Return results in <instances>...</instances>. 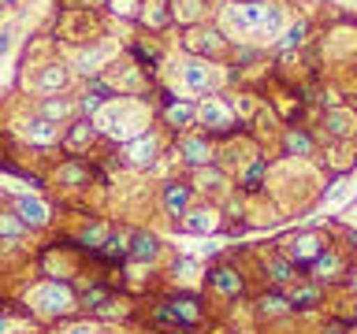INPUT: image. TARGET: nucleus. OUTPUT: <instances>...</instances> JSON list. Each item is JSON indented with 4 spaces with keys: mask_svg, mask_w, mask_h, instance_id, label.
<instances>
[{
    "mask_svg": "<svg viewBox=\"0 0 357 334\" xmlns=\"http://www.w3.org/2000/svg\"><path fill=\"white\" fill-rule=\"evenodd\" d=\"M227 22L242 33H279V8L268 4H231L227 8Z\"/></svg>",
    "mask_w": 357,
    "mask_h": 334,
    "instance_id": "obj_1",
    "label": "nucleus"
},
{
    "mask_svg": "<svg viewBox=\"0 0 357 334\" xmlns=\"http://www.w3.org/2000/svg\"><path fill=\"white\" fill-rule=\"evenodd\" d=\"M93 127H100L105 134L123 138V141L142 138V116H138V108H130V104H108L105 111H97Z\"/></svg>",
    "mask_w": 357,
    "mask_h": 334,
    "instance_id": "obj_2",
    "label": "nucleus"
},
{
    "mask_svg": "<svg viewBox=\"0 0 357 334\" xmlns=\"http://www.w3.org/2000/svg\"><path fill=\"white\" fill-rule=\"evenodd\" d=\"M33 305H38L45 316H63V312L75 308V294L60 283H45L33 289Z\"/></svg>",
    "mask_w": 357,
    "mask_h": 334,
    "instance_id": "obj_3",
    "label": "nucleus"
},
{
    "mask_svg": "<svg viewBox=\"0 0 357 334\" xmlns=\"http://www.w3.org/2000/svg\"><path fill=\"white\" fill-rule=\"evenodd\" d=\"M324 249H320V238L312 230H305V234H294V238H290V245H287V260L294 264V267H301V264H312L320 256Z\"/></svg>",
    "mask_w": 357,
    "mask_h": 334,
    "instance_id": "obj_4",
    "label": "nucleus"
},
{
    "mask_svg": "<svg viewBox=\"0 0 357 334\" xmlns=\"http://www.w3.org/2000/svg\"><path fill=\"white\" fill-rule=\"evenodd\" d=\"M15 216L22 227H45L49 223V205L38 197H15Z\"/></svg>",
    "mask_w": 357,
    "mask_h": 334,
    "instance_id": "obj_5",
    "label": "nucleus"
},
{
    "mask_svg": "<svg viewBox=\"0 0 357 334\" xmlns=\"http://www.w3.org/2000/svg\"><path fill=\"white\" fill-rule=\"evenodd\" d=\"M309 275H312V283H317V286L335 283V278L342 275V256H339V253H331V249H328V253H320L317 260L309 264Z\"/></svg>",
    "mask_w": 357,
    "mask_h": 334,
    "instance_id": "obj_6",
    "label": "nucleus"
},
{
    "mask_svg": "<svg viewBox=\"0 0 357 334\" xmlns=\"http://www.w3.org/2000/svg\"><path fill=\"white\" fill-rule=\"evenodd\" d=\"M183 230L190 234H212L220 230V212L216 208H190L183 216Z\"/></svg>",
    "mask_w": 357,
    "mask_h": 334,
    "instance_id": "obj_7",
    "label": "nucleus"
},
{
    "mask_svg": "<svg viewBox=\"0 0 357 334\" xmlns=\"http://www.w3.org/2000/svg\"><path fill=\"white\" fill-rule=\"evenodd\" d=\"M197 119L205 122L208 130H231L234 127V122H231V108L220 104V100H205V104L197 108Z\"/></svg>",
    "mask_w": 357,
    "mask_h": 334,
    "instance_id": "obj_8",
    "label": "nucleus"
},
{
    "mask_svg": "<svg viewBox=\"0 0 357 334\" xmlns=\"http://www.w3.org/2000/svg\"><path fill=\"white\" fill-rule=\"evenodd\" d=\"M190 197H194V189L186 182H167L164 186V208L167 216H186L190 212Z\"/></svg>",
    "mask_w": 357,
    "mask_h": 334,
    "instance_id": "obj_9",
    "label": "nucleus"
},
{
    "mask_svg": "<svg viewBox=\"0 0 357 334\" xmlns=\"http://www.w3.org/2000/svg\"><path fill=\"white\" fill-rule=\"evenodd\" d=\"M178 156L190 167H205L212 160V145H208V138H183L178 141Z\"/></svg>",
    "mask_w": 357,
    "mask_h": 334,
    "instance_id": "obj_10",
    "label": "nucleus"
},
{
    "mask_svg": "<svg viewBox=\"0 0 357 334\" xmlns=\"http://www.w3.org/2000/svg\"><path fill=\"white\" fill-rule=\"evenodd\" d=\"M167 316H172L178 327H194V323L201 319V305L194 297H175V301H167Z\"/></svg>",
    "mask_w": 357,
    "mask_h": 334,
    "instance_id": "obj_11",
    "label": "nucleus"
},
{
    "mask_svg": "<svg viewBox=\"0 0 357 334\" xmlns=\"http://www.w3.org/2000/svg\"><path fill=\"white\" fill-rule=\"evenodd\" d=\"M183 82L194 89V93H205V89L212 86V67H208V60H186V63H183Z\"/></svg>",
    "mask_w": 357,
    "mask_h": 334,
    "instance_id": "obj_12",
    "label": "nucleus"
},
{
    "mask_svg": "<svg viewBox=\"0 0 357 334\" xmlns=\"http://www.w3.org/2000/svg\"><path fill=\"white\" fill-rule=\"evenodd\" d=\"M208 283L220 289V294H227V297H238L242 289H245V283H242V275L234 271V267H212L208 271Z\"/></svg>",
    "mask_w": 357,
    "mask_h": 334,
    "instance_id": "obj_13",
    "label": "nucleus"
},
{
    "mask_svg": "<svg viewBox=\"0 0 357 334\" xmlns=\"http://www.w3.org/2000/svg\"><path fill=\"white\" fill-rule=\"evenodd\" d=\"M287 297H290V308L294 312H309L320 305V286L317 283H294Z\"/></svg>",
    "mask_w": 357,
    "mask_h": 334,
    "instance_id": "obj_14",
    "label": "nucleus"
},
{
    "mask_svg": "<svg viewBox=\"0 0 357 334\" xmlns=\"http://www.w3.org/2000/svg\"><path fill=\"white\" fill-rule=\"evenodd\" d=\"M130 256L138 264H153L156 256H160V238H156V234H134L130 238Z\"/></svg>",
    "mask_w": 357,
    "mask_h": 334,
    "instance_id": "obj_15",
    "label": "nucleus"
},
{
    "mask_svg": "<svg viewBox=\"0 0 357 334\" xmlns=\"http://www.w3.org/2000/svg\"><path fill=\"white\" fill-rule=\"evenodd\" d=\"M127 160H130V164H138V167L153 164V160H156V138H149V134H142V138L127 141Z\"/></svg>",
    "mask_w": 357,
    "mask_h": 334,
    "instance_id": "obj_16",
    "label": "nucleus"
},
{
    "mask_svg": "<svg viewBox=\"0 0 357 334\" xmlns=\"http://www.w3.org/2000/svg\"><path fill=\"white\" fill-rule=\"evenodd\" d=\"M324 130H328L331 138H350L354 134V116L346 108H331L328 116H324Z\"/></svg>",
    "mask_w": 357,
    "mask_h": 334,
    "instance_id": "obj_17",
    "label": "nucleus"
},
{
    "mask_svg": "<svg viewBox=\"0 0 357 334\" xmlns=\"http://www.w3.org/2000/svg\"><path fill=\"white\" fill-rule=\"evenodd\" d=\"M257 308H261V316H287V312H294L290 308V297L283 294V289H268V294H261V301H257Z\"/></svg>",
    "mask_w": 357,
    "mask_h": 334,
    "instance_id": "obj_18",
    "label": "nucleus"
},
{
    "mask_svg": "<svg viewBox=\"0 0 357 334\" xmlns=\"http://www.w3.org/2000/svg\"><path fill=\"white\" fill-rule=\"evenodd\" d=\"M268 278H272L275 286H290V283H298V267L287 260V256H272V260H268Z\"/></svg>",
    "mask_w": 357,
    "mask_h": 334,
    "instance_id": "obj_19",
    "label": "nucleus"
},
{
    "mask_svg": "<svg viewBox=\"0 0 357 334\" xmlns=\"http://www.w3.org/2000/svg\"><path fill=\"white\" fill-rule=\"evenodd\" d=\"M22 134H26L33 145H52L56 138H60V130H56V122H52V119H30Z\"/></svg>",
    "mask_w": 357,
    "mask_h": 334,
    "instance_id": "obj_20",
    "label": "nucleus"
},
{
    "mask_svg": "<svg viewBox=\"0 0 357 334\" xmlns=\"http://www.w3.org/2000/svg\"><path fill=\"white\" fill-rule=\"evenodd\" d=\"M63 86H67V71L60 63H49L38 74V89H45V93H56V89H63Z\"/></svg>",
    "mask_w": 357,
    "mask_h": 334,
    "instance_id": "obj_21",
    "label": "nucleus"
},
{
    "mask_svg": "<svg viewBox=\"0 0 357 334\" xmlns=\"http://www.w3.org/2000/svg\"><path fill=\"white\" fill-rule=\"evenodd\" d=\"M97 256L116 264V260H123V256H130V241L127 238H105V245L97 249Z\"/></svg>",
    "mask_w": 357,
    "mask_h": 334,
    "instance_id": "obj_22",
    "label": "nucleus"
},
{
    "mask_svg": "<svg viewBox=\"0 0 357 334\" xmlns=\"http://www.w3.org/2000/svg\"><path fill=\"white\" fill-rule=\"evenodd\" d=\"M283 145H287L290 156H309V152H312V138H309L305 130H287Z\"/></svg>",
    "mask_w": 357,
    "mask_h": 334,
    "instance_id": "obj_23",
    "label": "nucleus"
},
{
    "mask_svg": "<svg viewBox=\"0 0 357 334\" xmlns=\"http://www.w3.org/2000/svg\"><path fill=\"white\" fill-rule=\"evenodd\" d=\"M194 119H197V108H194V104H175V100L167 104V122H172L175 130H178V127H190Z\"/></svg>",
    "mask_w": 357,
    "mask_h": 334,
    "instance_id": "obj_24",
    "label": "nucleus"
},
{
    "mask_svg": "<svg viewBox=\"0 0 357 334\" xmlns=\"http://www.w3.org/2000/svg\"><path fill=\"white\" fill-rule=\"evenodd\" d=\"M186 45H190V49H197V52H216V49H223V38L216 30H205V33H194Z\"/></svg>",
    "mask_w": 357,
    "mask_h": 334,
    "instance_id": "obj_25",
    "label": "nucleus"
},
{
    "mask_svg": "<svg viewBox=\"0 0 357 334\" xmlns=\"http://www.w3.org/2000/svg\"><path fill=\"white\" fill-rule=\"evenodd\" d=\"M268 175V160H257L250 171H245V178H242V189L245 193H257V189H261V178Z\"/></svg>",
    "mask_w": 357,
    "mask_h": 334,
    "instance_id": "obj_26",
    "label": "nucleus"
},
{
    "mask_svg": "<svg viewBox=\"0 0 357 334\" xmlns=\"http://www.w3.org/2000/svg\"><path fill=\"white\" fill-rule=\"evenodd\" d=\"M67 111H71V104H67L63 97H60V100L49 97V100H45V108H41V119H63Z\"/></svg>",
    "mask_w": 357,
    "mask_h": 334,
    "instance_id": "obj_27",
    "label": "nucleus"
},
{
    "mask_svg": "<svg viewBox=\"0 0 357 334\" xmlns=\"http://www.w3.org/2000/svg\"><path fill=\"white\" fill-rule=\"evenodd\" d=\"M305 33H309L305 22H294V26H290V30L283 33V41H279V45H283V49H298V45L305 41Z\"/></svg>",
    "mask_w": 357,
    "mask_h": 334,
    "instance_id": "obj_28",
    "label": "nucleus"
},
{
    "mask_svg": "<svg viewBox=\"0 0 357 334\" xmlns=\"http://www.w3.org/2000/svg\"><path fill=\"white\" fill-rule=\"evenodd\" d=\"M100 60H105V49H86L82 56H78V67H82L86 74H93Z\"/></svg>",
    "mask_w": 357,
    "mask_h": 334,
    "instance_id": "obj_29",
    "label": "nucleus"
},
{
    "mask_svg": "<svg viewBox=\"0 0 357 334\" xmlns=\"http://www.w3.org/2000/svg\"><path fill=\"white\" fill-rule=\"evenodd\" d=\"M89 134H93V127H89V122H78V127L71 130V138H67V145H71V149H82V145L89 141Z\"/></svg>",
    "mask_w": 357,
    "mask_h": 334,
    "instance_id": "obj_30",
    "label": "nucleus"
},
{
    "mask_svg": "<svg viewBox=\"0 0 357 334\" xmlns=\"http://www.w3.org/2000/svg\"><path fill=\"white\" fill-rule=\"evenodd\" d=\"M82 245H86V249H100V245H105V227H89L86 234H82Z\"/></svg>",
    "mask_w": 357,
    "mask_h": 334,
    "instance_id": "obj_31",
    "label": "nucleus"
},
{
    "mask_svg": "<svg viewBox=\"0 0 357 334\" xmlns=\"http://www.w3.org/2000/svg\"><path fill=\"white\" fill-rule=\"evenodd\" d=\"M0 234H8V238H19V234H22V223L0 212Z\"/></svg>",
    "mask_w": 357,
    "mask_h": 334,
    "instance_id": "obj_32",
    "label": "nucleus"
},
{
    "mask_svg": "<svg viewBox=\"0 0 357 334\" xmlns=\"http://www.w3.org/2000/svg\"><path fill=\"white\" fill-rule=\"evenodd\" d=\"M60 182H71V186H78V182H86V171H82V167H63V171H60Z\"/></svg>",
    "mask_w": 357,
    "mask_h": 334,
    "instance_id": "obj_33",
    "label": "nucleus"
},
{
    "mask_svg": "<svg viewBox=\"0 0 357 334\" xmlns=\"http://www.w3.org/2000/svg\"><path fill=\"white\" fill-rule=\"evenodd\" d=\"M105 301H108V289H105V286H93V289L86 294V305H89V308H100Z\"/></svg>",
    "mask_w": 357,
    "mask_h": 334,
    "instance_id": "obj_34",
    "label": "nucleus"
},
{
    "mask_svg": "<svg viewBox=\"0 0 357 334\" xmlns=\"http://www.w3.org/2000/svg\"><path fill=\"white\" fill-rule=\"evenodd\" d=\"M194 271H197V264H194V260H175V275H186V278H190Z\"/></svg>",
    "mask_w": 357,
    "mask_h": 334,
    "instance_id": "obj_35",
    "label": "nucleus"
},
{
    "mask_svg": "<svg viewBox=\"0 0 357 334\" xmlns=\"http://www.w3.org/2000/svg\"><path fill=\"white\" fill-rule=\"evenodd\" d=\"M67 334H93L89 327H75V331H67Z\"/></svg>",
    "mask_w": 357,
    "mask_h": 334,
    "instance_id": "obj_36",
    "label": "nucleus"
},
{
    "mask_svg": "<svg viewBox=\"0 0 357 334\" xmlns=\"http://www.w3.org/2000/svg\"><path fill=\"white\" fill-rule=\"evenodd\" d=\"M0 4H15V0H0Z\"/></svg>",
    "mask_w": 357,
    "mask_h": 334,
    "instance_id": "obj_37",
    "label": "nucleus"
},
{
    "mask_svg": "<svg viewBox=\"0 0 357 334\" xmlns=\"http://www.w3.org/2000/svg\"><path fill=\"white\" fill-rule=\"evenodd\" d=\"M0 331H4V316H0Z\"/></svg>",
    "mask_w": 357,
    "mask_h": 334,
    "instance_id": "obj_38",
    "label": "nucleus"
}]
</instances>
